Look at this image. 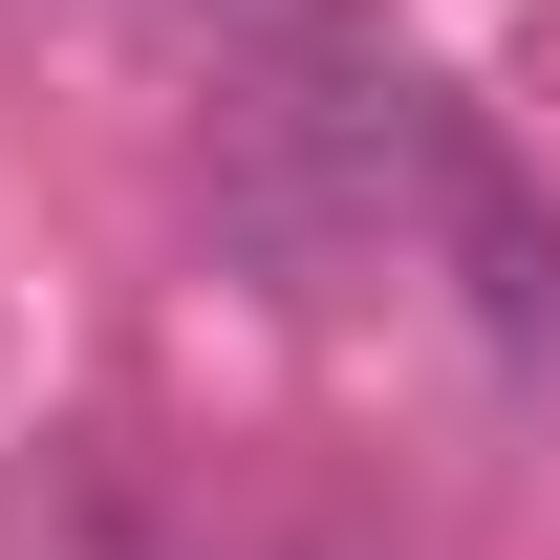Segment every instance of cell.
I'll list each match as a JSON object with an SVG mask.
<instances>
[{"instance_id":"obj_1","label":"cell","mask_w":560,"mask_h":560,"mask_svg":"<svg viewBox=\"0 0 560 560\" xmlns=\"http://www.w3.org/2000/svg\"><path fill=\"white\" fill-rule=\"evenodd\" d=\"M431 237L475 280V346L517 366V388H560V195L475 130V108H431Z\"/></svg>"},{"instance_id":"obj_2","label":"cell","mask_w":560,"mask_h":560,"mask_svg":"<svg viewBox=\"0 0 560 560\" xmlns=\"http://www.w3.org/2000/svg\"><path fill=\"white\" fill-rule=\"evenodd\" d=\"M302 560H366V539H302Z\"/></svg>"}]
</instances>
